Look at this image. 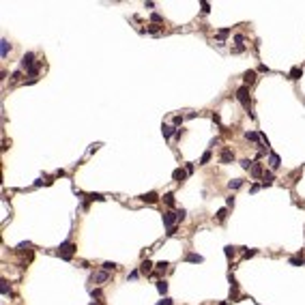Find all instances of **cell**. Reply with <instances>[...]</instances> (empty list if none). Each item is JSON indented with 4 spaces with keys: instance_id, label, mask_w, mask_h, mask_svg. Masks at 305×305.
<instances>
[{
    "instance_id": "obj_1",
    "label": "cell",
    "mask_w": 305,
    "mask_h": 305,
    "mask_svg": "<svg viewBox=\"0 0 305 305\" xmlns=\"http://www.w3.org/2000/svg\"><path fill=\"white\" fill-rule=\"evenodd\" d=\"M236 99L241 101V105H243L245 110L249 112V108H251V105H249V88H247V86H241V88L236 90Z\"/></svg>"
},
{
    "instance_id": "obj_2",
    "label": "cell",
    "mask_w": 305,
    "mask_h": 305,
    "mask_svg": "<svg viewBox=\"0 0 305 305\" xmlns=\"http://www.w3.org/2000/svg\"><path fill=\"white\" fill-rule=\"evenodd\" d=\"M73 251H75V243H71V241H67V243H62L58 247V256L65 258V260H69V258L73 256Z\"/></svg>"
},
{
    "instance_id": "obj_3",
    "label": "cell",
    "mask_w": 305,
    "mask_h": 305,
    "mask_svg": "<svg viewBox=\"0 0 305 305\" xmlns=\"http://www.w3.org/2000/svg\"><path fill=\"white\" fill-rule=\"evenodd\" d=\"M174 221H178V215H176V213H172V211L163 213V226L172 228V226H174Z\"/></svg>"
},
{
    "instance_id": "obj_4",
    "label": "cell",
    "mask_w": 305,
    "mask_h": 305,
    "mask_svg": "<svg viewBox=\"0 0 305 305\" xmlns=\"http://www.w3.org/2000/svg\"><path fill=\"white\" fill-rule=\"evenodd\" d=\"M219 161H221V163H230V161H234V153H232L230 148H223L221 155H219Z\"/></svg>"
},
{
    "instance_id": "obj_5",
    "label": "cell",
    "mask_w": 305,
    "mask_h": 305,
    "mask_svg": "<svg viewBox=\"0 0 305 305\" xmlns=\"http://www.w3.org/2000/svg\"><path fill=\"white\" fill-rule=\"evenodd\" d=\"M172 178H174L176 183H183L185 178H187V170H181V168H176V170L172 172Z\"/></svg>"
},
{
    "instance_id": "obj_6",
    "label": "cell",
    "mask_w": 305,
    "mask_h": 305,
    "mask_svg": "<svg viewBox=\"0 0 305 305\" xmlns=\"http://www.w3.org/2000/svg\"><path fill=\"white\" fill-rule=\"evenodd\" d=\"M157 198H159V195L155 194V191H148V194L140 195V200H142V202H148V204H155V202H157Z\"/></svg>"
},
{
    "instance_id": "obj_7",
    "label": "cell",
    "mask_w": 305,
    "mask_h": 305,
    "mask_svg": "<svg viewBox=\"0 0 305 305\" xmlns=\"http://www.w3.org/2000/svg\"><path fill=\"white\" fill-rule=\"evenodd\" d=\"M32 60H35V54H30V52H28L24 58H22V67H24V69H30V67H35V65H32Z\"/></svg>"
},
{
    "instance_id": "obj_8",
    "label": "cell",
    "mask_w": 305,
    "mask_h": 305,
    "mask_svg": "<svg viewBox=\"0 0 305 305\" xmlns=\"http://www.w3.org/2000/svg\"><path fill=\"white\" fill-rule=\"evenodd\" d=\"M110 280V273H108V271H99L97 275H95V281H97V284H103V281H108Z\"/></svg>"
},
{
    "instance_id": "obj_9",
    "label": "cell",
    "mask_w": 305,
    "mask_h": 305,
    "mask_svg": "<svg viewBox=\"0 0 305 305\" xmlns=\"http://www.w3.org/2000/svg\"><path fill=\"white\" fill-rule=\"evenodd\" d=\"M243 80H245V84H254L256 82V71H245Z\"/></svg>"
},
{
    "instance_id": "obj_10",
    "label": "cell",
    "mask_w": 305,
    "mask_h": 305,
    "mask_svg": "<svg viewBox=\"0 0 305 305\" xmlns=\"http://www.w3.org/2000/svg\"><path fill=\"white\" fill-rule=\"evenodd\" d=\"M161 133H163V138H170L172 133H176V127H170V125H163V127H161Z\"/></svg>"
},
{
    "instance_id": "obj_11",
    "label": "cell",
    "mask_w": 305,
    "mask_h": 305,
    "mask_svg": "<svg viewBox=\"0 0 305 305\" xmlns=\"http://www.w3.org/2000/svg\"><path fill=\"white\" fill-rule=\"evenodd\" d=\"M301 75H303V69L301 67H294L292 71H290V80H299Z\"/></svg>"
},
{
    "instance_id": "obj_12",
    "label": "cell",
    "mask_w": 305,
    "mask_h": 305,
    "mask_svg": "<svg viewBox=\"0 0 305 305\" xmlns=\"http://www.w3.org/2000/svg\"><path fill=\"white\" fill-rule=\"evenodd\" d=\"M230 290H232V299H236V292H239V284H236V280H234V277H232L230 275Z\"/></svg>"
},
{
    "instance_id": "obj_13",
    "label": "cell",
    "mask_w": 305,
    "mask_h": 305,
    "mask_svg": "<svg viewBox=\"0 0 305 305\" xmlns=\"http://www.w3.org/2000/svg\"><path fill=\"white\" fill-rule=\"evenodd\" d=\"M260 174H262V166H260V163H254V166H251V176L258 178Z\"/></svg>"
},
{
    "instance_id": "obj_14",
    "label": "cell",
    "mask_w": 305,
    "mask_h": 305,
    "mask_svg": "<svg viewBox=\"0 0 305 305\" xmlns=\"http://www.w3.org/2000/svg\"><path fill=\"white\" fill-rule=\"evenodd\" d=\"M268 166H271V168H277V166H280V157H277L275 153H271V157H268Z\"/></svg>"
},
{
    "instance_id": "obj_15",
    "label": "cell",
    "mask_w": 305,
    "mask_h": 305,
    "mask_svg": "<svg viewBox=\"0 0 305 305\" xmlns=\"http://www.w3.org/2000/svg\"><path fill=\"white\" fill-rule=\"evenodd\" d=\"M39 71H41V62H37V65H35V67H30V69H28V75H30V77H32V80H35V75H37Z\"/></svg>"
},
{
    "instance_id": "obj_16",
    "label": "cell",
    "mask_w": 305,
    "mask_h": 305,
    "mask_svg": "<svg viewBox=\"0 0 305 305\" xmlns=\"http://www.w3.org/2000/svg\"><path fill=\"white\" fill-rule=\"evenodd\" d=\"M0 45H2V58H7V54H9V41H7V39H2V41H0Z\"/></svg>"
},
{
    "instance_id": "obj_17",
    "label": "cell",
    "mask_w": 305,
    "mask_h": 305,
    "mask_svg": "<svg viewBox=\"0 0 305 305\" xmlns=\"http://www.w3.org/2000/svg\"><path fill=\"white\" fill-rule=\"evenodd\" d=\"M157 290H159L161 294H166V292H168V284H166L163 280H161V281H157Z\"/></svg>"
},
{
    "instance_id": "obj_18",
    "label": "cell",
    "mask_w": 305,
    "mask_h": 305,
    "mask_svg": "<svg viewBox=\"0 0 305 305\" xmlns=\"http://www.w3.org/2000/svg\"><path fill=\"white\" fill-rule=\"evenodd\" d=\"M163 202H166L168 206H174V204H176V202H174V195H172V194H166V195H163Z\"/></svg>"
},
{
    "instance_id": "obj_19",
    "label": "cell",
    "mask_w": 305,
    "mask_h": 305,
    "mask_svg": "<svg viewBox=\"0 0 305 305\" xmlns=\"http://www.w3.org/2000/svg\"><path fill=\"white\" fill-rule=\"evenodd\" d=\"M241 185H243V181H241V178H234V181H230V183H228V187H230V189H239Z\"/></svg>"
},
{
    "instance_id": "obj_20",
    "label": "cell",
    "mask_w": 305,
    "mask_h": 305,
    "mask_svg": "<svg viewBox=\"0 0 305 305\" xmlns=\"http://www.w3.org/2000/svg\"><path fill=\"white\" fill-rule=\"evenodd\" d=\"M271 183H273V174H271V172H264V181H262V185L267 187V185H271Z\"/></svg>"
},
{
    "instance_id": "obj_21",
    "label": "cell",
    "mask_w": 305,
    "mask_h": 305,
    "mask_svg": "<svg viewBox=\"0 0 305 305\" xmlns=\"http://www.w3.org/2000/svg\"><path fill=\"white\" fill-rule=\"evenodd\" d=\"M187 260H189V262H202V256H198V254H187Z\"/></svg>"
},
{
    "instance_id": "obj_22",
    "label": "cell",
    "mask_w": 305,
    "mask_h": 305,
    "mask_svg": "<svg viewBox=\"0 0 305 305\" xmlns=\"http://www.w3.org/2000/svg\"><path fill=\"white\" fill-rule=\"evenodd\" d=\"M150 267H153V264H150L148 260H144V262H142V267H140V271H142V273H150Z\"/></svg>"
},
{
    "instance_id": "obj_23",
    "label": "cell",
    "mask_w": 305,
    "mask_h": 305,
    "mask_svg": "<svg viewBox=\"0 0 305 305\" xmlns=\"http://www.w3.org/2000/svg\"><path fill=\"white\" fill-rule=\"evenodd\" d=\"M251 166H254V163H251L249 159H243V161H241V168H243V170H251Z\"/></svg>"
},
{
    "instance_id": "obj_24",
    "label": "cell",
    "mask_w": 305,
    "mask_h": 305,
    "mask_svg": "<svg viewBox=\"0 0 305 305\" xmlns=\"http://www.w3.org/2000/svg\"><path fill=\"white\" fill-rule=\"evenodd\" d=\"M114 268H116V264H114V262H103V271H108V273H110V271H114Z\"/></svg>"
},
{
    "instance_id": "obj_25",
    "label": "cell",
    "mask_w": 305,
    "mask_h": 305,
    "mask_svg": "<svg viewBox=\"0 0 305 305\" xmlns=\"http://www.w3.org/2000/svg\"><path fill=\"white\" fill-rule=\"evenodd\" d=\"M150 20H153V24H161V22H163V17H161V15H157V13H153V15H150Z\"/></svg>"
},
{
    "instance_id": "obj_26",
    "label": "cell",
    "mask_w": 305,
    "mask_h": 305,
    "mask_svg": "<svg viewBox=\"0 0 305 305\" xmlns=\"http://www.w3.org/2000/svg\"><path fill=\"white\" fill-rule=\"evenodd\" d=\"M226 219V208H219L217 211V221H223Z\"/></svg>"
},
{
    "instance_id": "obj_27",
    "label": "cell",
    "mask_w": 305,
    "mask_h": 305,
    "mask_svg": "<svg viewBox=\"0 0 305 305\" xmlns=\"http://www.w3.org/2000/svg\"><path fill=\"white\" fill-rule=\"evenodd\" d=\"M2 294H4V297H7V294L11 297V288L7 286V281H2Z\"/></svg>"
},
{
    "instance_id": "obj_28",
    "label": "cell",
    "mask_w": 305,
    "mask_h": 305,
    "mask_svg": "<svg viewBox=\"0 0 305 305\" xmlns=\"http://www.w3.org/2000/svg\"><path fill=\"white\" fill-rule=\"evenodd\" d=\"M148 30H150V32H153V35H159V32H161V30H159V26H157V24H150V26H148Z\"/></svg>"
},
{
    "instance_id": "obj_29",
    "label": "cell",
    "mask_w": 305,
    "mask_h": 305,
    "mask_svg": "<svg viewBox=\"0 0 305 305\" xmlns=\"http://www.w3.org/2000/svg\"><path fill=\"white\" fill-rule=\"evenodd\" d=\"M88 198H90V200H99V202H103V200H105V198H103L101 194H90Z\"/></svg>"
},
{
    "instance_id": "obj_30",
    "label": "cell",
    "mask_w": 305,
    "mask_h": 305,
    "mask_svg": "<svg viewBox=\"0 0 305 305\" xmlns=\"http://www.w3.org/2000/svg\"><path fill=\"white\" fill-rule=\"evenodd\" d=\"M245 138H247V140H258V133H256V131H247Z\"/></svg>"
},
{
    "instance_id": "obj_31",
    "label": "cell",
    "mask_w": 305,
    "mask_h": 305,
    "mask_svg": "<svg viewBox=\"0 0 305 305\" xmlns=\"http://www.w3.org/2000/svg\"><path fill=\"white\" fill-rule=\"evenodd\" d=\"M208 159H211V150H206V153L202 155V159H200V163H208Z\"/></svg>"
},
{
    "instance_id": "obj_32",
    "label": "cell",
    "mask_w": 305,
    "mask_h": 305,
    "mask_svg": "<svg viewBox=\"0 0 305 305\" xmlns=\"http://www.w3.org/2000/svg\"><path fill=\"white\" fill-rule=\"evenodd\" d=\"M301 262H303L301 258H290V264H294V267H301Z\"/></svg>"
},
{
    "instance_id": "obj_33",
    "label": "cell",
    "mask_w": 305,
    "mask_h": 305,
    "mask_svg": "<svg viewBox=\"0 0 305 305\" xmlns=\"http://www.w3.org/2000/svg\"><path fill=\"white\" fill-rule=\"evenodd\" d=\"M245 49V45H236V48L232 49V54H241V52H243Z\"/></svg>"
},
{
    "instance_id": "obj_34",
    "label": "cell",
    "mask_w": 305,
    "mask_h": 305,
    "mask_svg": "<svg viewBox=\"0 0 305 305\" xmlns=\"http://www.w3.org/2000/svg\"><path fill=\"white\" fill-rule=\"evenodd\" d=\"M166 267H168V262H157V271H166Z\"/></svg>"
},
{
    "instance_id": "obj_35",
    "label": "cell",
    "mask_w": 305,
    "mask_h": 305,
    "mask_svg": "<svg viewBox=\"0 0 305 305\" xmlns=\"http://www.w3.org/2000/svg\"><path fill=\"white\" fill-rule=\"evenodd\" d=\"M251 256H256V249H247L245 251V258H251Z\"/></svg>"
},
{
    "instance_id": "obj_36",
    "label": "cell",
    "mask_w": 305,
    "mask_h": 305,
    "mask_svg": "<svg viewBox=\"0 0 305 305\" xmlns=\"http://www.w3.org/2000/svg\"><path fill=\"white\" fill-rule=\"evenodd\" d=\"M226 256H228V258L234 256V247H226Z\"/></svg>"
},
{
    "instance_id": "obj_37",
    "label": "cell",
    "mask_w": 305,
    "mask_h": 305,
    "mask_svg": "<svg viewBox=\"0 0 305 305\" xmlns=\"http://www.w3.org/2000/svg\"><path fill=\"white\" fill-rule=\"evenodd\" d=\"M185 170H187V174H191V172H194V163H187V166H185Z\"/></svg>"
},
{
    "instance_id": "obj_38",
    "label": "cell",
    "mask_w": 305,
    "mask_h": 305,
    "mask_svg": "<svg viewBox=\"0 0 305 305\" xmlns=\"http://www.w3.org/2000/svg\"><path fill=\"white\" fill-rule=\"evenodd\" d=\"M157 305H172V299H163V301H159Z\"/></svg>"
},
{
    "instance_id": "obj_39",
    "label": "cell",
    "mask_w": 305,
    "mask_h": 305,
    "mask_svg": "<svg viewBox=\"0 0 305 305\" xmlns=\"http://www.w3.org/2000/svg\"><path fill=\"white\" fill-rule=\"evenodd\" d=\"M20 77H22V71H15V73H13V82H17Z\"/></svg>"
},
{
    "instance_id": "obj_40",
    "label": "cell",
    "mask_w": 305,
    "mask_h": 305,
    "mask_svg": "<svg viewBox=\"0 0 305 305\" xmlns=\"http://www.w3.org/2000/svg\"><path fill=\"white\" fill-rule=\"evenodd\" d=\"M202 11H204V13H208V11H211V7H208V2H202Z\"/></svg>"
},
{
    "instance_id": "obj_41",
    "label": "cell",
    "mask_w": 305,
    "mask_h": 305,
    "mask_svg": "<svg viewBox=\"0 0 305 305\" xmlns=\"http://www.w3.org/2000/svg\"><path fill=\"white\" fill-rule=\"evenodd\" d=\"M183 122V116H174V125H181Z\"/></svg>"
},
{
    "instance_id": "obj_42",
    "label": "cell",
    "mask_w": 305,
    "mask_h": 305,
    "mask_svg": "<svg viewBox=\"0 0 305 305\" xmlns=\"http://www.w3.org/2000/svg\"><path fill=\"white\" fill-rule=\"evenodd\" d=\"M90 305H101V303H99V301H93V303H90Z\"/></svg>"
}]
</instances>
